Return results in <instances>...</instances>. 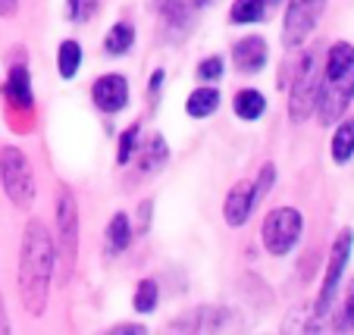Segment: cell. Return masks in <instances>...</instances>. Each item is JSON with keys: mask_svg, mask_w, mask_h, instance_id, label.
Masks as SVG:
<instances>
[{"mask_svg": "<svg viewBox=\"0 0 354 335\" xmlns=\"http://www.w3.org/2000/svg\"><path fill=\"white\" fill-rule=\"evenodd\" d=\"M57 238L41 220H28L19 245V301L26 314L41 316L50 301V285L57 273Z\"/></svg>", "mask_w": 354, "mask_h": 335, "instance_id": "cell-1", "label": "cell"}, {"mask_svg": "<svg viewBox=\"0 0 354 335\" xmlns=\"http://www.w3.org/2000/svg\"><path fill=\"white\" fill-rule=\"evenodd\" d=\"M354 101V44L335 41L326 54V66L317 88V119L320 126H333L345 116V110Z\"/></svg>", "mask_w": 354, "mask_h": 335, "instance_id": "cell-2", "label": "cell"}, {"mask_svg": "<svg viewBox=\"0 0 354 335\" xmlns=\"http://www.w3.org/2000/svg\"><path fill=\"white\" fill-rule=\"evenodd\" d=\"M0 188L10 198V204L19 210H32L38 185H35V169L28 163V157L19 148L7 144L0 148Z\"/></svg>", "mask_w": 354, "mask_h": 335, "instance_id": "cell-3", "label": "cell"}, {"mask_svg": "<svg viewBox=\"0 0 354 335\" xmlns=\"http://www.w3.org/2000/svg\"><path fill=\"white\" fill-rule=\"evenodd\" d=\"M317 88H320V73H317V54H308L298 60L292 75V85H288V122L301 126L314 116L317 107Z\"/></svg>", "mask_w": 354, "mask_h": 335, "instance_id": "cell-4", "label": "cell"}, {"mask_svg": "<svg viewBox=\"0 0 354 335\" xmlns=\"http://www.w3.org/2000/svg\"><path fill=\"white\" fill-rule=\"evenodd\" d=\"M301 229H304V216L295 207H276L267 213L261 226L263 248L270 257H286L295 251V245L301 242Z\"/></svg>", "mask_w": 354, "mask_h": 335, "instance_id": "cell-5", "label": "cell"}, {"mask_svg": "<svg viewBox=\"0 0 354 335\" xmlns=\"http://www.w3.org/2000/svg\"><path fill=\"white\" fill-rule=\"evenodd\" d=\"M351 245H354V232H351V229H342V232L335 235L333 248H329L326 273H323V285H320V295H317V304H314V314H317V320H323V316L329 314V307H333L335 295H339L342 276H345L348 257H351Z\"/></svg>", "mask_w": 354, "mask_h": 335, "instance_id": "cell-6", "label": "cell"}, {"mask_svg": "<svg viewBox=\"0 0 354 335\" xmlns=\"http://www.w3.org/2000/svg\"><path fill=\"white\" fill-rule=\"evenodd\" d=\"M323 7H326V0H288L286 19H282V44L288 50L304 47V41L314 35L317 22H320Z\"/></svg>", "mask_w": 354, "mask_h": 335, "instance_id": "cell-7", "label": "cell"}, {"mask_svg": "<svg viewBox=\"0 0 354 335\" xmlns=\"http://www.w3.org/2000/svg\"><path fill=\"white\" fill-rule=\"evenodd\" d=\"M57 254L66 263H73L79 254V204L69 188H63L57 201Z\"/></svg>", "mask_w": 354, "mask_h": 335, "instance_id": "cell-8", "label": "cell"}, {"mask_svg": "<svg viewBox=\"0 0 354 335\" xmlns=\"http://www.w3.org/2000/svg\"><path fill=\"white\" fill-rule=\"evenodd\" d=\"M229 326H239V316L226 307H194L188 316H176L167 323V329L179 332H220Z\"/></svg>", "mask_w": 354, "mask_h": 335, "instance_id": "cell-9", "label": "cell"}, {"mask_svg": "<svg viewBox=\"0 0 354 335\" xmlns=\"http://www.w3.org/2000/svg\"><path fill=\"white\" fill-rule=\"evenodd\" d=\"M91 101L97 110H104V113H120V110H126L129 104V82L126 75L120 73H107L100 75V79H94L91 85Z\"/></svg>", "mask_w": 354, "mask_h": 335, "instance_id": "cell-10", "label": "cell"}, {"mask_svg": "<svg viewBox=\"0 0 354 335\" xmlns=\"http://www.w3.org/2000/svg\"><path fill=\"white\" fill-rule=\"evenodd\" d=\"M270 60V47L261 35H248V38L235 41L232 44V63L239 73H261Z\"/></svg>", "mask_w": 354, "mask_h": 335, "instance_id": "cell-11", "label": "cell"}, {"mask_svg": "<svg viewBox=\"0 0 354 335\" xmlns=\"http://www.w3.org/2000/svg\"><path fill=\"white\" fill-rule=\"evenodd\" d=\"M254 210V191H251V182H239L235 188H229L226 201H223V220L229 226H245L248 216Z\"/></svg>", "mask_w": 354, "mask_h": 335, "instance_id": "cell-12", "label": "cell"}, {"mask_svg": "<svg viewBox=\"0 0 354 335\" xmlns=\"http://www.w3.org/2000/svg\"><path fill=\"white\" fill-rule=\"evenodd\" d=\"M201 3H204V0H154L157 13L167 22L169 32H185V28L192 26L194 13L201 10Z\"/></svg>", "mask_w": 354, "mask_h": 335, "instance_id": "cell-13", "label": "cell"}, {"mask_svg": "<svg viewBox=\"0 0 354 335\" xmlns=\"http://www.w3.org/2000/svg\"><path fill=\"white\" fill-rule=\"evenodd\" d=\"M138 173L141 175H154V173H160L163 166H167V160H169V144H167V138H163L160 132H154L151 138L145 141V144H138Z\"/></svg>", "mask_w": 354, "mask_h": 335, "instance_id": "cell-14", "label": "cell"}, {"mask_svg": "<svg viewBox=\"0 0 354 335\" xmlns=\"http://www.w3.org/2000/svg\"><path fill=\"white\" fill-rule=\"evenodd\" d=\"M3 94H7V101L16 110H32V75H28V66H22V63L10 66V75L3 82Z\"/></svg>", "mask_w": 354, "mask_h": 335, "instance_id": "cell-15", "label": "cell"}, {"mask_svg": "<svg viewBox=\"0 0 354 335\" xmlns=\"http://www.w3.org/2000/svg\"><path fill=\"white\" fill-rule=\"evenodd\" d=\"M216 110H220V91H216L214 85H204V82H201V85L188 94L185 113L192 116V119H207Z\"/></svg>", "mask_w": 354, "mask_h": 335, "instance_id": "cell-16", "label": "cell"}, {"mask_svg": "<svg viewBox=\"0 0 354 335\" xmlns=\"http://www.w3.org/2000/svg\"><path fill=\"white\" fill-rule=\"evenodd\" d=\"M232 110L239 119L254 122V119H261L263 110H267V97H263L257 88H241V91L232 97Z\"/></svg>", "mask_w": 354, "mask_h": 335, "instance_id": "cell-17", "label": "cell"}, {"mask_svg": "<svg viewBox=\"0 0 354 335\" xmlns=\"http://www.w3.org/2000/svg\"><path fill=\"white\" fill-rule=\"evenodd\" d=\"M135 47V26L132 22H113L110 26V32L104 35V54H110V57H122V54H129Z\"/></svg>", "mask_w": 354, "mask_h": 335, "instance_id": "cell-18", "label": "cell"}, {"mask_svg": "<svg viewBox=\"0 0 354 335\" xmlns=\"http://www.w3.org/2000/svg\"><path fill=\"white\" fill-rule=\"evenodd\" d=\"M104 238H107V251H110V254H122V251L132 245V220H129L126 213H113V216H110V222H107Z\"/></svg>", "mask_w": 354, "mask_h": 335, "instance_id": "cell-19", "label": "cell"}, {"mask_svg": "<svg viewBox=\"0 0 354 335\" xmlns=\"http://www.w3.org/2000/svg\"><path fill=\"white\" fill-rule=\"evenodd\" d=\"M329 151H333V160L339 163V166H345V163L351 160V157H354V119H342L339 122Z\"/></svg>", "mask_w": 354, "mask_h": 335, "instance_id": "cell-20", "label": "cell"}, {"mask_svg": "<svg viewBox=\"0 0 354 335\" xmlns=\"http://www.w3.org/2000/svg\"><path fill=\"white\" fill-rule=\"evenodd\" d=\"M267 16V0H232L229 7V22L232 26H251Z\"/></svg>", "mask_w": 354, "mask_h": 335, "instance_id": "cell-21", "label": "cell"}, {"mask_svg": "<svg viewBox=\"0 0 354 335\" xmlns=\"http://www.w3.org/2000/svg\"><path fill=\"white\" fill-rule=\"evenodd\" d=\"M57 69H60L63 79H75L82 69V44L73 38L60 41V50H57Z\"/></svg>", "mask_w": 354, "mask_h": 335, "instance_id": "cell-22", "label": "cell"}, {"mask_svg": "<svg viewBox=\"0 0 354 335\" xmlns=\"http://www.w3.org/2000/svg\"><path fill=\"white\" fill-rule=\"evenodd\" d=\"M157 304H160V285L154 279H141L138 289H135V298H132V307L138 314H154Z\"/></svg>", "mask_w": 354, "mask_h": 335, "instance_id": "cell-23", "label": "cell"}, {"mask_svg": "<svg viewBox=\"0 0 354 335\" xmlns=\"http://www.w3.org/2000/svg\"><path fill=\"white\" fill-rule=\"evenodd\" d=\"M138 144H141V122H132L126 132L120 135V151H116V163L120 166H129L138 154Z\"/></svg>", "mask_w": 354, "mask_h": 335, "instance_id": "cell-24", "label": "cell"}, {"mask_svg": "<svg viewBox=\"0 0 354 335\" xmlns=\"http://www.w3.org/2000/svg\"><path fill=\"white\" fill-rule=\"evenodd\" d=\"M273 182H276V166H273V163H263L261 173H257V179L251 182V191H254V207L263 201V198L270 195V188H273Z\"/></svg>", "mask_w": 354, "mask_h": 335, "instance_id": "cell-25", "label": "cell"}, {"mask_svg": "<svg viewBox=\"0 0 354 335\" xmlns=\"http://www.w3.org/2000/svg\"><path fill=\"white\" fill-rule=\"evenodd\" d=\"M194 75H198V82H204V85L220 82L223 79V60L220 57H207V60H201L198 69H194Z\"/></svg>", "mask_w": 354, "mask_h": 335, "instance_id": "cell-26", "label": "cell"}, {"mask_svg": "<svg viewBox=\"0 0 354 335\" xmlns=\"http://www.w3.org/2000/svg\"><path fill=\"white\" fill-rule=\"evenodd\" d=\"M97 10V0H69L66 3V16L69 22H88Z\"/></svg>", "mask_w": 354, "mask_h": 335, "instance_id": "cell-27", "label": "cell"}, {"mask_svg": "<svg viewBox=\"0 0 354 335\" xmlns=\"http://www.w3.org/2000/svg\"><path fill=\"white\" fill-rule=\"evenodd\" d=\"M339 329H351L354 332V285L345 295V307H342V316H339Z\"/></svg>", "mask_w": 354, "mask_h": 335, "instance_id": "cell-28", "label": "cell"}, {"mask_svg": "<svg viewBox=\"0 0 354 335\" xmlns=\"http://www.w3.org/2000/svg\"><path fill=\"white\" fill-rule=\"evenodd\" d=\"M163 79H167L163 69H154V73H151V79H147V101L157 104V97H160V91H163Z\"/></svg>", "mask_w": 354, "mask_h": 335, "instance_id": "cell-29", "label": "cell"}, {"mask_svg": "<svg viewBox=\"0 0 354 335\" xmlns=\"http://www.w3.org/2000/svg\"><path fill=\"white\" fill-rule=\"evenodd\" d=\"M138 210H141V213H138V226H141V232H147V222H151V210H154V201H145Z\"/></svg>", "mask_w": 354, "mask_h": 335, "instance_id": "cell-30", "label": "cell"}, {"mask_svg": "<svg viewBox=\"0 0 354 335\" xmlns=\"http://www.w3.org/2000/svg\"><path fill=\"white\" fill-rule=\"evenodd\" d=\"M110 332H129V335H145L147 329L138 326V323H120V326H113Z\"/></svg>", "mask_w": 354, "mask_h": 335, "instance_id": "cell-31", "label": "cell"}, {"mask_svg": "<svg viewBox=\"0 0 354 335\" xmlns=\"http://www.w3.org/2000/svg\"><path fill=\"white\" fill-rule=\"evenodd\" d=\"M16 10H19V0H0V16H7V19H13Z\"/></svg>", "mask_w": 354, "mask_h": 335, "instance_id": "cell-32", "label": "cell"}, {"mask_svg": "<svg viewBox=\"0 0 354 335\" xmlns=\"http://www.w3.org/2000/svg\"><path fill=\"white\" fill-rule=\"evenodd\" d=\"M0 332H3V335L10 332V323H7V301H3V295H0Z\"/></svg>", "mask_w": 354, "mask_h": 335, "instance_id": "cell-33", "label": "cell"}, {"mask_svg": "<svg viewBox=\"0 0 354 335\" xmlns=\"http://www.w3.org/2000/svg\"><path fill=\"white\" fill-rule=\"evenodd\" d=\"M276 3H282V0H267V7H276Z\"/></svg>", "mask_w": 354, "mask_h": 335, "instance_id": "cell-34", "label": "cell"}]
</instances>
